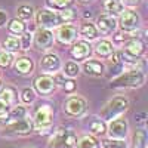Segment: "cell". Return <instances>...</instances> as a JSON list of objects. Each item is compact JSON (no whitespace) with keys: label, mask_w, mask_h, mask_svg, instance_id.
<instances>
[{"label":"cell","mask_w":148,"mask_h":148,"mask_svg":"<svg viewBox=\"0 0 148 148\" xmlns=\"http://www.w3.org/2000/svg\"><path fill=\"white\" fill-rule=\"evenodd\" d=\"M56 88V84L53 82V77L51 76H39L36 80H34V89L37 93H40L43 96H47V95H51Z\"/></svg>","instance_id":"cell-11"},{"label":"cell","mask_w":148,"mask_h":148,"mask_svg":"<svg viewBox=\"0 0 148 148\" xmlns=\"http://www.w3.org/2000/svg\"><path fill=\"white\" fill-rule=\"evenodd\" d=\"M79 33L84 40H95L98 37V30L92 22H83L79 28Z\"/></svg>","instance_id":"cell-22"},{"label":"cell","mask_w":148,"mask_h":148,"mask_svg":"<svg viewBox=\"0 0 148 148\" xmlns=\"http://www.w3.org/2000/svg\"><path fill=\"white\" fill-rule=\"evenodd\" d=\"M80 2H83V3H89V2H92V0H80Z\"/></svg>","instance_id":"cell-43"},{"label":"cell","mask_w":148,"mask_h":148,"mask_svg":"<svg viewBox=\"0 0 148 148\" xmlns=\"http://www.w3.org/2000/svg\"><path fill=\"white\" fill-rule=\"evenodd\" d=\"M8 30H9V33H12V34L19 36V34H22L24 31H25V24H24L21 19H18V18L10 19V22L8 24Z\"/></svg>","instance_id":"cell-26"},{"label":"cell","mask_w":148,"mask_h":148,"mask_svg":"<svg viewBox=\"0 0 148 148\" xmlns=\"http://www.w3.org/2000/svg\"><path fill=\"white\" fill-rule=\"evenodd\" d=\"M0 89H2V82H0Z\"/></svg>","instance_id":"cell-44"},{"label":"cell","mask_w":148,"mask_h":148,"mask_svg":"<svg viewBox=\"0 0 148 148\" xmlns=\"http://www.w3.org/2000/svg\"><path fill=\"white\" fill-rule=\"evenodd\" d=\"M107 132L110 135V138H113V139H126L127 133H129V125H127L126 119L117 117L114 120H111L107 127Z\"/></svg>","instance_id":"cell-7"},{"label":"cell","mask_w":148,"mask_h":148,"mask_svg":"<svg viewBox=\"0 0 148 148\" xmlns=\"http://www.w3.org/2000/svg\"><path fill=\"white\" fill-rule=\"evenodd\" d=\"M9 119V110L6 105H3L2 102H0V123L2 121H6Z\"/></svg>","instance_id":"cell-39"},{"label":"cell","mask_w":148,"mask_h":148,"mask_svg":"<svg viewBox=\"0 0 148 148\" xmlns=\"http://www.w3.org/2000/svg\"><path fill=\"white\" fill-rule=\"evenodd\" d=\"M25 116H27V110H25V107H21V105H16V107H14L12 111H9V119H12V120H18Z\"/></svg>","instance_id":"cell-32"},{"label":"cell","mask_w":148,"mask_h":148,"mask_svg":"<svg viewBox=\"0 0 148 148\" xmlns=\"http://www.w3.org/2000/svg\"><path fill=\"white\" fill-rule=\"evenodd\" d=\"M79 73H80V68H79L77 62H73V61H70V62L65 64V67H64V74H65V76H68V77L73 79V77L79 76Z\"/></svg>","instance_id":"cell-30"},{"label":"cell","mask_w":148,"mask_h":148,"mask_svg":"<svg viewBox=\"0 0 148 148\" xmlns=\"http://www.w3.org/2000/svg\"><path fill=\"white\" fill-rule=\"evenodd\" d=\"M21 99H22V102H25V104H31V102L36 99V92H34V89H30V88L24 89V90L21 92Z\"/></svg>","instance_id":"cell-33"},{"label":"cell","mask_w":148,"mask_h":148,"mask_svg":"<svg viewBox=\"0 0 148 148\" xmlns=\"http://www.w3.org/2000/svg\"><path fill=\"white\" fill-rule=\"evenodd\" d=\"M40 68L45 73H56L61 68V59L55 53H46L40 61Z\"/></svg>","instance_id":"cell-15"},{"label":"cell","mask_w":148,"mask_h":148,"mask_svg":"<svg viewBox=\"0 0 148 148\" xmlns=\"http://www.w3.org/2000/svg\"><path fill=\"white\" fill-rule=\"evenodd\" d=\"M52 119H53V111L49 105H42L36 110V114L33 119V125L39 132H45L52 126Z\"/></svg>","instance_id":"cell-3"},{"label":"cell","mask_w":148,"mask_h":148,"mask_svg":"<svg viewBox=\"0 0 148 148\" xmlns=\"http://www.w3.org/2000/svg\"><path fill=\"white\" fill-rule=\"evenodd\" d=\"M83 71L88 74V76H93V77H101L104 71H105V67L102 62L99 61H95V59H89L83 64Z\"/></svg>","instance_id":"cell-16"},{"label":"cell","mask_w":148,"mask_h":148,"mask_svg":"<svg viewBox=\"0 0 148 148\" xmlns=\"http://www.w3.org/2000/svg\"><path fill=\"white\" fill-rule=\"evenodd\" d=\"M59 19H61V22H70V21H73L74 19V16H76V14H74V10L73 9H64L62 12H59Z\"/></svg>","instance_id":"cell-35"},{"label":"cell","mask_w":148,"mask_h":148,"mask_svg":"<svg viewBox=\"0 0 148 148\" xmlns=\"http://www.w3.org/2000/svg\"><path fill=\"white\" fill-rule=\"evenodd\" d=\"M64 111L71 117H82L86 113V101L80 96H70L64 104Z\"/></svg>","instance_id":"cell-8"},{"label":"cell","mask_w":148,"mask_h":148,"mask_svg":"<svg viewBox=\"0 0 148 148\" xmlns=\"http://www.w3.org/2000/svg\"><path fill=\"white\" fill-rule=\"evenodd\" d=\"M102 6L104 9L108 12V15L114 16V15H120L125 10V5L120 0H102Z\"/></svg>","instance_id":"cell-21"},{"label":"cell","mask_w":148,"mask_h":148,"mask_svg":"<svg viewBox=\"0 0 148 148\" xmlns=\"http://www.w3.org/2000/svg\"><path fill=\"white\" fill-rule=\"evenodd\" d=\"M145 82V74L141 70H130L117 76L111 82V88H139Z\"/></svg>","instance_id":"cell-2"},{"label":"cell","mask_w":148,"mask_h":148,"mask_svg":"<svg viewBox=\"0 0 148 148\" xmlns=\"http://www.w3.org/2000/svg\"><path fill=\"white\" fill-rule=\"evenodd\" d=\"M129 107V101L125 96H114L113 99H110L102 110L99 111V117L104 121H111L117 117H121L123 113H126V110Z\"/></svg>","instance_id":"cell-1"},{"label":"cell","mask_w":148,"mask_h":148,"mask_svg":"<svg viewBox=\"0 0 148 148\" xmlns=\"http://www.w3.org/2000/svg\"><path fill=\"white\" fill-rule=\"evenodd\" d=\"M90 53H92V46L89 45L88 40H79L71 47V56L77 61H83L86 58H89Z\"/></svg>","instance_id":"cell-14"},{"label":"cell","mask_w":148,"mask_h":148,"mask_svg":"<svg viewBox=\"0 0 148 148\" xmlns=\"http://www.w3.org/2000/svg\"><path fill=\"white\" fill-rule=\"evenodd\" d=\"M145 51V45L142 40L139 39H130L126 46H125V51H123V62H135L141 58V55Z\"/></svg>","instance_id":"cell-4"},{"label":"cell","mask_w":148,"mask_h":148,"mask_svg":"<svg viewBox=\"0 0 148 148\" xmlns=\"http://www.w3.org/2000/svg\"><path fill=\"white\" fill-rule=\"evenodd\" d=\"M139 22H141V18L135 10H123L120 14L119 27L125 33H133L135 30L139 28Z\"/></svg>","instance_id":"cell-6"},{"label":"cell","mask_w":148,"mask_h":148,"mask_svg":"<svg viewBox=\"0 0 148 148\" xmlns=\"http://www.w3.org/2000/svg\"><path fill=\"white\" fill-rule=\"evenodd\" d=\"M133 148H147V133L145 130H138L133 136Z\"/></svg>","instance_id":"cell-29"},{"label":"cell","mask_w":148,"mask_h":148,"mask_svg":"<svg viewBox=\"0 0 148 148\" xmlns=\"http://www.w3.org/2000/svg\"><path fill=\"white\" fill-rule=\"evenodd\" d=\"M68 130L65 129H58L49 139L47 148H65V138H67Z\"/></svg>","instance_id":"cell-18"},{"label":"cell","mask_w":148,"mask_h":148,"mask_svg":"<svg viewBox=\"0 0 148 148\" xmlns=\"http://www.w3.org/2000/svg\"><path fill=\"white\" fill-rule=\"evenodd\" d=\"M3 47H5V51L14 53V52H18L21 49V42H19V39L16 36H9L3 42Z\"/></svg>","instance_id":"cell-25"},{"label":"cell","mask_w":148,"mask_h":148,"mask_svg":"<svg viewBox=\"0 0 148 148\" xmlns=\"http://www.w3.org/2000/svg\"><path fill=\"white\" fill-rule=\"evenodd\" d=\"M76 142H77V138L73 132H68L67 133V138H65V148H74L76 147Z\"/></svg>","instance_id":"cell-38"},{"label":"cell","mask_w":148,"mask_h":148,"mask_svg":"<svg viewBox=\"0 0 148 148\" xmlns=\"http://www.w3.org/2000/svg\"><path fill=\"white\" fill-rule=\"evenodd\" d=\"M33 129H34L33 120H30L27 116L18 120H12L8 125V130L15 135H28L33 132Z\"/></svg>","instance_id":"cell-9"},{"label":"cell","mask_w":148,"mask_h":148,"mask_svg":"<svg viewBox=\"0 0 148 148\" xmlns=\"http://www.w3.org/2000/svg\"><path fill=\"white\" fill-rule=\"evenodd\" d=\"M34 68V64L33 61L27 56H21L15 61V71L18 74H22V76H27V74H30Z\"/></svg>","instance_id":"cell-19"},{"label":"cell","mask_w":148,"mask_h":148,"mask_svg":"<svg viewBox=\"0 0 148 148\" xmlns=\"http://www.w3.org/2000/svg\"><path fill=\"white\" fill-rule=\"evenodd\" d=\"M76 148H99V142L90 135H84L76 142Z\"/></svg>","instance_id":"cell-24"},{"label":"cell","mask_w":148,"mask_h":148,"mask_svg":"<svg viewBox=\"0 0 148 148\" xmlns=\"http://www.w3.org/2000/svg\"><path fill=\"white\" fill-rule=\"evenodd\" d=\"M104 148H127L126 139H113V138H107L102 141Z\"/></svg>","instance_id":"cell-28"},{"label":"cell","mask_w":148,"mask_h":148,"mask_svg":"<svg viewBox=\"0 0 148 148\" xmlns=\"http://www.w3.org/2000/svg\"><path fill=\"white\" fill-rule=\"evenodd\" d=\"M53 34L51 33V30H46V28H40L34 34V45L37 49L40 51H46L53 45Z\"/></svg>","instance_id":"cell-12"},{"label":"cell","mask_w":148,"mask_h":148,"mask_svg":"<svg viewBox=\"0 0 148 148\" xmlns=\"http://www.w3.org/2000/svg\"><path fill=\"white\" fill-rule=\"evenodd\" d=\"M14 61V56H12L10 52L8 51H2L0 52V67H9Z\"/></svg>","instance_id":"cell-34"},{"label":"cell","mask_w":148,"mask_h":148,"mask_svg":"<svg viewBox=\"0 0 148 148\" xmlns=\"http://www.w3.org/2000/svg\"><path fill=\"white\" fill-rule=\"evenodd\" d=\"M33 40V34L31 33H22V37L19 39L21 42V49H28Z\"/></svg>","instance_id":"cell-36"},{"label":"cell","mask_w":148,"mask_h":148,"mask_svg":"<svg viewBox=\"0 0 148 148\" xmlns=\"http://www.w3.org/2000/svg\"><path fill=\"white\" fill-rule=\"evenodd\" d=\"M96 30L98 33H101L104 36H108V34H113L117 28V21L114 16H111L108 14H104V15H99L96 18Z\"/></svg>","instance_id":"cell-10"},{"label":"cell","mask_w":148,"mask_h":148,"mask_svg":"<svg viewBox=\"0 0 148 148\" xmlns=\"http://www.w3.org/2000/svg\"><path fill=\"white\" fill-rule=\"evenodd\" d=\"M31 16H33V8L30 5H22L18 8V19L25 21V19H30Z\"/></svg>","instance_id":"cell-31"},{"label":"cell","mask_w":148,"mask_h":148,"mask_svg":"<svg viewBox=\"0 0 148 148\" xmlns=\"http://www.w3.org/2000/svg\"><path fill=\"white\" fill-rule=\"evenodd\" d=\"M51 5L53 8H59V9H65L67 6H70L73 3V0H49Z\"/></svg>","instance_id":"cell-37"},{"label":"cell","mask_w":148,"mask_h":148,"mask_svg":"<svg viewBox=\"0 0 148 148\" xmlns=\"http://www.w3.org/2000/svg\"><path fill=\"white\" fill-rule=\"evenodd\" d=\"M114 52V46L110 40H99L95 46V53L99 58H110Z\"/></svg>","instance_id":"cell-20"},{"label":"cell","mask_w":148,"mask_h":148,"mask_svg":"<svg viewBox=\"0 0 148 148\" xmlns=\"http://www.w3.org/2000/svg\"><path fill=\"white\" fill-rule=\"evenodd\" d=\"M6 21H8V14H6L5 10L0 9V27H3L5 24H6Z\"/></svg>","instance_id":"cell-42"},{"label":"cell","mask_w":148,"mask_h":148,"mask_svg":"<svg viewBox=\"0 0 148 148\" xmlns=\"http://www.w3.org/2000/svg\"><path fill=\"white\" fill-rule=\"evenodd\" d=\"M120 2L123 5H126V6H138L142 0H120Z\"/></svg>","instance_id":"cell-41"},{"label":"cell","mask_w":148,"mask_h":148,"mask_svg":"<svg viewBox=\"0 0 148 148\" xmlns=\"http://www.w3.org/2000/svg\"><path fill=\"white\" fill-rule=\"evenodd\" d=\"M77 37V28L74 25H70V24H64L58 28V33H56V39L59 43L62 45H70L76 40Z\"/></svg>","instance_id":"cell-13"},{"label":"cell","mask_w":148,"mask_h":148,"mask_svg":"<svg viewBox=\"0 0 148 148\" xmlns=\"http://www.w3.org/2000/svg\"><path fill=\"white\" fill-rule=\"evenodd\" d=\"M36 22L39 24L40 28L51 30V28H55L59 25L61 19H59L58 12H55L52 9H39L37 10V15H36Z\"/></svg>","instance_id":"cell-5"},{"label":"cell","mask_w":148,"mask_h":148,"mask_svg":"<svg viewBox=\"0 0 148 148\" xmlns=\"http://www.w3.org/2000/svg\"><path fill=\"white\" fill-rule=\"evenodd\" d=\"M27 148H30V147H27Z\"/></svg>","instance_id":"cell-45"},{"label":"cell","mask_w":148,"mask_h":148,"mask_svg":"<svg viewBox=\"0 0 148 148\" xmlns=\"http://www.w3.org/2000/svg\"><path fill=\"white\" fill-rule=\"evenodd\" d=\"M89 129L95 135H102L107 130V126H105L104 120H101V119H92L90 123H89Z\"/></svg>","instance_id":"cell-27"},{"label":"cell","mask_w":148,"mask_h":148,"mask_svg":"<svg viewBox=\"0 0 148 148\" xmlns=\"http://www.w3.org/2000/svg\"><path fill=\"white\" fill-rule=\"evenodd\" d=\"M123 59H121V53L119 52H113V55L110 56V65H108V70L111 71V74H119L121 70H123Z\"/></svg>","instance_id":"cell-23"},{"label":"cell","mask_w":148,"mask_h":148,"mask_svg":"<svg viewBox=\"0 0 148 148\" xmlns=\"http://www.w3.org/2000/svg\"><path fill=\"white\" fill-rule=\"evenodd\" d=\"M62 88L65 89V92L71 93V92H74V89H76V83H74L73 80H65L64 84H62Z\"/></svg>","instance_id":"cell-40"},{"label":"cell","mask_w":148,"mask_h":148,"mask_svg":"<svg viewBox=\"0 0 148 148\" xmlns=\"http://www.w3.org/2000/svg\"><path fill=\"white\" fill-rule=\"evenodd\" d=\"M18 99V93L14 88H10V86H6V88L0 89V102L6 107H12L15 105Z\"/></svg>","instance_id":"cell-17"}]
</instances>
